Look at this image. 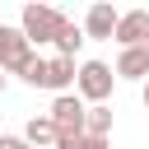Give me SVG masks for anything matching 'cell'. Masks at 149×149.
I'll list each match as a JSON object with an SVG mask.
<instances>
[{"label":"cell","mask_w":149,"mask_h":149,"mask_svg":"<svg viewBox=\"0 0 149 149\" xmlns=\"http://www.w3.org/2000/svg\"><path fill=\"white\" fill-rule=\"evenodd\" d=\"M84 135H98V140H107V135H112V107H107V102L84 112Z\"/></svg>","instance_id":"10"},{"label":"cell","mask_w":149,"mask_h":149,"mask_svg":"<svg viewBox=\"0 0 149 149\" xmlns=\"http://www.w3.org/2000/svg\"><path fill=\"white\" fill-rule=\"evenodd\" d=\"M112 84H116V70H112L107 61H84V65L74 70V93H79L84 102H93V107H102V102L112 98Z\"/></svg>","instance_id":"3"},{"label":"cell","mask_w":149,"mask_h":149,"mask_svg":"<svg viewBox=\"0 0 149 149\" xmlns=\"http://www.w3.org/2000/svg\"><path fill=\"white\" fill-rule=\"evenodd\" d=\"M0 149H28L23 135H0Z\"/></svg>","instance_id":"14"},{"label":"cell","mask_w":149,"mask_h":149,"mask_svg":"<svg viewBox=\"0 0 149 149\" xmlns=\"http://www.w3.org/2000/svg\"><path fill=\"white\" fill-rule=\"evenodd\" d=\"M74 149H112V144H107V140H98V135H79V140H74Z\"/></svg>","instance_id":"13"},{"label":"cell","mask_w":149,"mask_h":149,"mask_svg":"<svg viewBox=\"0 0 149 149\" xmlns=\"http://www.w3.org/2000/svg\"><path fill=\"white\" fill-rule=\"evenodd\" d=\"M28 65H33V47H28V37H23L14 23L0 19V70H5V74H23Z\"/></svg>","instance_id":"4"},{"label":"cell","mask_w":149,"mask_h":149,"mask_svg":"<svg viewBox=\"0 0 149 149\" xmlns=\"http://www.w3.org/2000/svg\"><path fill=\"white\" fill-rule=\"evenodd\" d=\"M116 19H121V9L116 5H107V0H93L88 5V14H84V42H112V33H116Z\"/></svg>","instance_id":"5"},{"label":"cell","mask_w":149,"mask_h":149,"mask_svg":"<svg viewBox=\"0 0 149 149\" xmlns=\"http://www.w3.org/2000/svg\"><path fill=\"white\" fill-rule=\"evenodd\" d=\"M84 98L79 93H61L56 102H51V112H47V121L56 126V149H74V140L84 135Z\"/></svg>","instance_id":"1"},{"label":"cell","mask_w":149,"mask_h":149,"mask_svg":"<svg viewBox=\"0 0 149 149\" xmlns=\"http://www.w3.org/2000/svg\"><path fill=\"white\" fill-rule=\"evenodd\" d=\"M65 23H70V19H65L61 9H51V5H23V14H19V33L28 37V47L56 42Z\"/></svg>","instance_id":"2"},{"label":"cell","mask_w":149,"mask_h":149,"mask_svg":"<svg viewBox=\"0 0 149 149\" xmlns=\"http://www.w3.org/2000/svg\"><path fill=\"white\" fill-rule=\"evenodd\" d=\"M42 65H47V61H42V56H33V65H28L19 79H23V84H33V88H42Z\"/></svg>","instance_id":"12"},{"label":"cell","mask_w":149,"mask_h":149,"mask_svg":"<svg viewBox=\"0 0 149 149\" xmlns=\"http://www.w3.org/2000/svg\"><path fill=\"white\" fill-rule=\"evenodd\" d=\"M74 70H79L74 61H65V56H51V61L42 65V88H51L56 98H61V93H70V88H74Z\"/></svg>","instance_id":"7"},{"label":"cell","mask_w":149,"mask_h":149,"mask_svg":"<svg viewBox=\"0 0 149 149\" xmlns=\"http://www.w3.org/2000/svg\"><path fill=\"white\" fill-rule=\"evenodd\" d=\"M51 47H56V56H65V61H74V51L84 47V28H79V23H65V28H61V37H56Z\"/></svg>","instance_id":"11"},{"label":"cell","mask_w":149,"mask_h":149,"mask_svg":"<svg viewBox=\"0 0 149 149\" xmlns=\"http://www.w3.org/2000/svg\"><path fill=\"white\" fill-rule=\"evenodd\" d=\"M116 79H149V47H126L116 56Z\"/></svg>","instance_id":"8"},{"label":"cell","mask_w":149,"mask_h":149,"mask_svg":"<svg viewBox=\"0 0 149 149\" xmlns=\"http://www.w3.org/2000/svg\"><path fill=\"white\" fill-rule=\"evenodd\" d=\"M144 47H149V42H144Z\"/></svg>","instance_id":"17"},{"label":"cell","mask_w":149,"mask_h":149,"mask_svg":"<svg viewBox=\"0 0 149 149\" xmlns=\"http://www.w3.org/2000/svg\"><path fill=\"white\" fill-rule=\"evenodd\" d=\"M0 93H5V70H0Z\"/></svg>","instance_id":"16"},{"label":"cell","mask_w":149,"mask_h":149,"mask_svg":"<svg viewBox=\"0 0 149 149\" xmlns=\"http://www.w3.org/2000/svg\"><path fill=\"white\" fill-rule=\"evenodd\" d=\"M144 107H149V79H144Z\"/></svg>","instance_id":"15"},{"label":"cell","mask_w":149,"mask_h":149,"mask_svg":"<svg viewBox=\"0 0 149 149\" xmlns=\"http://www.w3.org/2000/svg\"><path fill=\"white\" fill-rule=\"evenodd\" d=\"M112 42H116L121 51H126V47H144V42H149V9H126V14L116 19Z\"/></svg>","instance_id":"6"},{"label":"cell","mask_w":149,"mask_h":149,"mask_svg":"<svg viewBox=\"0 0 149 149\" xmlns=\"http://www.w3.org/2000/svg\"><path fill=\"white\" fill-rule=\"evenodd\" d=\"M23 144H28V149H56V126H51L47 116H33V121L23 126Z\"/></svg>","instance_id":"9"}]
</instances>
